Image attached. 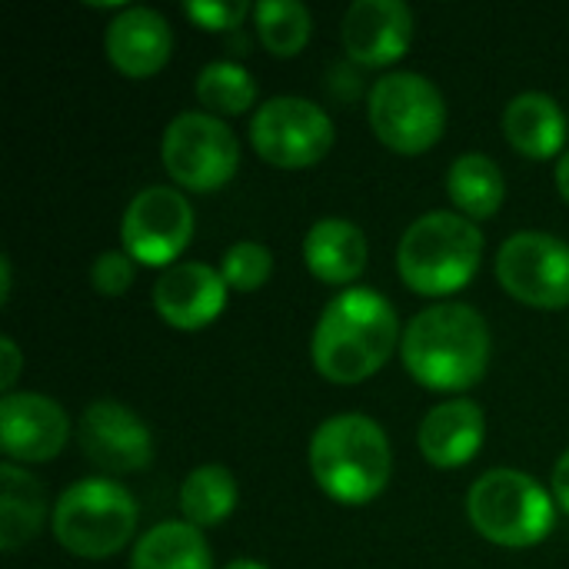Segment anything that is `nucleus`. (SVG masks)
Segmentation results:
<instances>
[{
    "mask_svg": "<svg viewBox=\"0 0 569 569\" xmlns=\"http://www.w3.org/2000/svg\"><path fill=\"white\" fill-rule=\"evenodd\" d=\"M400 340V323L387 297L353 287L333 297L313 330L310 357L323 380L353 387L387 367Z\"/></svg>",
    "mask_w": 569,
    "mask_h": 569,
    "instance_id": "nucleus-1",
    "label": "nucleus"
},
{
    "mask_svg": "<svg viewBox=\"0 0 569 569\" xmlns=\"http://www.w3.org/2000/svg\"><path fill=\"white\" fill-rule=\"evenodd\" d=\"M400 353L420 387L440 393L470 390L490 363V327L467 303H437L407 323Z\"/></svg>",
    "mask_w": 569,
    "mask_h": 569,
    "instance_id": "nucleus-2",
    "label": "nucleus"
},
{
    "mask_svg": "<svg viewBox=\"0 0 569 569\" xmlns=\"http://www.w3.org/2000/svg\"><path fill=\"white\" fill-rule=\"evenodd\" d=\"M390 440L380 423L363 413L330 417L310 440V473L317 487L343 507L377 500L390 483Z\"/></svg>",
    "mask_w": 569,
    "mask_h": 569,
    "instance_id": "nucleus-3",
    "label": "nucleus"
},
{
    "mask_svg": "<svg viewBox=\"0 0 569 569\" xmlns=\"http://www.w3.org/2000/svg\"><path fill=\"white\" fill-rule=\"evenodd\" d=\"M483 260V233L470 217L433 210L413 220L397 247L400 280L420 297L463 290Z\"/></svg>",
    "mask_w": 569,
    "mask_h": 569,
    "instance_id": "nucleus-4",
    "label": "nucleus"
},
{
    "mask_svg": "<svg viewBox=\"0 0 569 569\" xmlns=\"http://www.w3.org/2000/svg\"><path fill=\"white\" fill-rule=\"evenodd\" d=\"M137 530L133 497L103 477H90L63 490L53 507L57 543L80 560H107L120 553Z\"/></svg>",
    "mask_w": 569,
    "mask_h": 569,
    "instance_id": "nucleus-5",
    "label": "nucleus"
},
{
    "mask_svg": "<svg viewBox=\"0 0 569 569\" xmlns=\"http://www.w3.org/2000/svg\"><path fill=\"white\" fill-rule=\"evenodd\" d=\"M553 510L550 493L520 470H490L470 487L467 497L473 530L510 550L543 543L553 530Z\"/></svg>",
    "mask_w": 569,
    "mask_h": 569,
    "instance_id": "nucleus-6",
    "label": "nucleus"
},
{
    "mask_svg": "<svg viewBox=\"0 0 569 569\" xmlns=\"http://www.w3.org/2000/svg\"><path fill=\"white\" fill-rule=\"evenodd\" d=\"M367 117L383 147L417 157L443 137L447 103L433 80L400 70L373 83Z\"/></svg>",
    "mask_w": 569,
    "mask_h": 569,
    "instance_id": "nucleus-7",
    "label": "nucleus"
},
{
    "mask_svg": "<svg viewBox=\"0 0 569 569\" xmlns=\"http://www.w3.org/2000/svg\"><path fill=\"white\" fill-rule=\"evenodd\" d=\"M160 153H163L167 173L193 193H210V190L227 187L240 167L237 137L213 113L173 117L163 133Z\"/></svg>",
    "mask_w": 569,
    "mask_h": 569,
    "instance_id": "nucleus-8",
    "label": "nucleus"
},
{
    "mask_svg": "<svg viewBox=\"0 0 569 569\" xmlns=\"http://www.w3.org/2000/svg\"><path fill=\"white\" fill-rule=\"evenodd\" d=\"M253 150L280 170L320 163L333 147V120L307 97H273L250 120Z\"/></svg>",
    "mask_w": 569,
    "mask_h": 569,
    "instance_id": "nucleus-9",
    "label": "nucleus"
},
{
    "mask_svg": "<svg viewBox=\"0 0 569 569\" xmlns=\"http://www.w3.org/2000/svg\"><path fill=\"white\" fill-rule=\"evenodd\" d=\"M497 280L503 290L537 310H560L569 303V243L523 230L513 233L497 253Z\"/></svg>",
    "mask_w": 569,
    "mask_h": 569,
    "instance_id": "nucleus-10",
    "label": "nucleus"
},
{
    "mask_svg": "<svg viewBox=\"0 0 569 569\" xmlns=\"http://www.w3.org/2000/svg\"><path fill=\"white\" fill-rule=\"evenodd\" d=\"M127 253L147 267H173L193 237V210L180 190L147 187L140 190L120 223Z\"/></svg>",
    "mask_w": 569,
    "mask_h": 569,
    "instance_id": "nucleus-11",
    "label": "nucleus"
},
{
    "mask_svg": "<svg viewBox=\"0 0 569 569\" xmlns=\"http://www.w3.org/2000/svg\"><path fill=\"white\" fill-rule=\"evenodd\" d=\"M80 447L107 473H137L153 460V437L143 420L117 400H93L80 420Z\"/></svg>",
    "mask_w": 569,
    "mask_h": 569,
    "instance_id": "nucleus-12",
    "label": "nucleus"
},
{
    "mask_svg": "<svg viewBox=\"0 0 569 569\" xmlns=\"http://www.w3.org/2000/svg\"><path fill=\"white\" fill-rule=\"evenodd\" d=\"M70 437V420L43 393H7L0 400V443L10 463H47Z\"/></svg>",
    "mask_w": 569,
    "mask_h": 569,
    "instance_id": "nucleus-13",
    "label": "nucleus"
},
{
    "mask_svg": "<svg viewBox=\"0 0 569 569\" xmlns=\"http://www.w3.org/2000/svg\"><path fill=\"white\" fill-rule=\"evenodd\" d=\"M340 40L350 60L363 67H390L413 43V13L400 0H357L343 13Z\"/></svg>",
    "mask_w": 569,
    "mask_h": 569,
    "instance_id": "nucleus-14",
    "label": "nucleus"
},
{
    "mask_svg": "<svg viewBox=\"0 0 569 569\" xmlns=\"http://www.w3.org/2000/svg\"><path fill=\"white\" fill-rule=\"evenodd\" d=\"M153 307L173 330H203L227 307V280L200 263H173L153 283Z\"/></svg>",
    "mask_w": 569,
    "mask_h": 569,
    "instance_id": "nucleus-15",
    "label": "nucleus"
},
{
    "mask_svg": "<svg viewBox=\"0 0 569 569\" xmlns=\"http://www.w3.org/2000/svg\"><path fill=\"white\" fill-rule=\"evenodd\" d=\"M107 60L133 80L153 77L167 67L170 50H173V33L170 23L150 10V7H123L103 37Z\"/></svg>",
    "mask_w": 569,
    "mask_h": 569,
    "instance_id": "nucleus-16",
    "label": "nucleus"
},
{
    "mask_svg": "<svg viewBox=\"0 0 569 569\" xmlns=\"http://www.w3.org/2000/svg\"><path fill=\"white\" fill-rule=\"evenodd\" d=\"M483 437H487L483 410L473 400H447L423 417L417 443L427 463L440 470H457L480 453Z\"/></svg>",
    "mask_w": 569,
    "mask_h": 569,
    "instance_id": "nucleus-17",
    "label": "nucleus"
},
{
    "mask_svg": "<svg viewBox=\"0 0 569 569\" xmlns=\"http://www.w3.org/2000/svg\"><path fill=\"white\" fill-rule=\"evenodd\" d=\"M307 270L333 287L353 283L367 267V237L350 220H317L303 240Z\"/></svg>",
    "mask_w": 569,
    "mask_h": 569,
    "instance_id": "nucleus-18",
    "label": "nucleus"
},
{
    "mask_svg": "<svg viewBox=\"0 0 569 569\" xmlns=\"http://www.w3.org/2000/svg\"><path fill=\"white\" fill-rule=\"evenodd\" d=\"M510 147L530 160H550L567 143V113L547 93H520L503 110Z\"/></svg>",
    "mask_w": 569,
    "mask_h": 569,
    "instance_id": "nucleus-19",
    "label": "nucleus"
},
{
    "mask_svg": "<svg viewBox=\"0 0 569 569\" xmlns=\"http://www.w3.org/2000/svg\"><path fill=\"white\" fill-rule=\"evenodd\" d=\"M43 517H47L43 487L27 470L7 460L0 467V547L7 553L20 550L27 540L40 533Z\"/></svg>",
    "mask_w": 569,
    "mask_h": 569,
    "instance_id": "nucleus-20",
    "label": "nucleus"
},
{
    "mask_svg": "<svg viewBox=\"0 0 569 569\" xmlns=\"http://www.w3.org/2000/svg\"><path fill=\"white\" fill-rule=\"evenodd\" d=\"M130 569H213V557L197 527L170 520L137 540Z\"/></svg>",
    "mask_w": 569,
    "mask_h": 569,
    "instance_id": "nucleus-21",
    "label": "nucleus"
},
{
    "mask_svg": "<svg viewBox=\"0 0 569 569\" xmlns=\"http://www.w3.org/2000/svg\"><path fill=\"white\" fill-rule=\"evenodd\" d=\"M447 193L470 220H487L503 207L507 180L487 153H463L447 173Z\"/></svg>",
    "mask_w": 569,
    "mask_h": 569,
    "instance_id": "nucleus-22",
    "label": "nucleus"
},
{
    "mask_svg": "<svg viewBox=\"0 0 569 569\" xmlns=\"http://www.w3.org/2000/svg\"><path fill=\"white\" fill-rule=\"evenodd\" d=\"M237 507V480L227 467H197L180 487V510L190 527H217Z\"/></svg>",
    "mask_w": 569,
    "mask_h": 569,
    "instance_id": "nucleus-23",
    "label": "nucleus"
},
{
    "mask_svg": "<svg viewBox=\"0 0 569 569\" xmlns=\"http://www.w3.org/2000/svg\"><path fill=\"white\" fill-rule=\"evenodd\" d=\"M253 27L260 43L273 57H297L310 40V10L297 0H260L253 7Z\"/></svg>",
    "mask_w": 569,
    "mask_h": 569,
    "instance_id": "nucleus-24",
    "label": "nucleus"
},
{
    "mask_svg": "<svg viewBox=\"0 0 569 569\" xmlns=\"http://www.w3.org/2000/svg\"><path fill=\"white\" fill-rule=\"evenodd\" d=\"M197 97L200 103L217 117H237L243 110L253 107L257 100V80L250 77V70H243L240 63H207L197 77Z\"/></svg>",
    "mask_w": 569,
    "mask_h": 569,
    "instance_id": "nucleus-25",
    "label": "nucleus"
},
{
    "mask_svg": "<svg viewBox=\"0 0 569 569\" xmlns=\"http://www.w3.org/2000/svg\"><path fill=\"white\" fill-rule=\"evenodd\" d=\"M270 273H273V253L263 243H253V240L233 243L223 253V263H220V277L227 280L230 290H240V293L260 290L270 280Z\"/></svg>",
    "mask_w": 569,
    "mask_h": 569,
    "instance_id": "nucleus-26",
    "label": "nucleus"
},
{
    "mask_svg": "<svg viewBox=\"0 0 569 569\" xmlns=\"http://www.w3.org/2000/svg\"><path fill=\"white\" fill-rule=\"evenodd\" d=\"M133 257L130 253H117V250H107L93 260L90 267V283L100 297H120L127 293V287L133 283Z\"/></svg>",
    "mask_w": 569,
    "mask_h": 569,
    "instance_id": "nucleus-27",
    "label": "nucleus"
},
{
    "mask_svg": "<svg viewBox=\"0 0 569 569\" xmlns=\"http://www.w3.org/2000/svg\"><path fill=\"white\" fill-rule=\"evenodd\" d=\"M183 13L200 27V30H233L247 17L243 0H193L183 3Z\"/></svg>",
    "mask_w": 569,
    "mask_h": 569,
    "instance_id": "nucleus-28",
    "label": "nucleus"
},
{
    "mask_svg": "<svg viewBox=\"0 0 569 569\" xmlns=\"http://www.w3.org/2000/svg\"><path fill=\"white\" fill-rule=\"evenodd\" d=\"M0 357H3V370H0V390H3V393H10L13 380L20 377V350H17V343H13L10 337H3V340H0Z\"/></svg>",
    "mask_w": 569,
    "mask_h": 569,
    "instance_id": "nucleus-29",
    "label": "nucleus"
},
{
    "mask_svg": "<svg viewBox=\"0 0 569 569\" xmlns=\"http://www.w3.org/2000/svg\"><path fill=\"white\" fill-rule=\"evenodd\" d=\"M553 497H557V503L569 513V450L560 457V463L553 470Z\"/></svg>",
    "mask_w": 569,
    "mask_h": 569,
    "instance_id": "nucleus-30",
    "label": "nucleus"
},
{
    "mask_svg": "<svg viewBox=\"0 0 569 569\" xmlns=\"http://www.w3.org/2000/svg\"><path fill=\"white\" fill-rule=\"evenodd\" d=\"M557 187H560L563 200L569 203V153H563V157H560V167H557Z\"/></svg>",
    "mask_w": 569,
    "mask_h": 569,
    "instance_id": "nucleus-31",
    "label": "nucleus"
},
{
    "mask_svg": "<svg viewBox=\"0 0 569 569\" xmlns=\"http://www.w3.org/2000/svg\"><path fill=\"white\" fill-rule=\"evenodd\" d=\"M0 277H3V293H0V300L7 303V300H10V260H7V257L0 260Z\"/></svg>",
    "mask_w": 569,
    "mask_h": 569,
    "instance_id": "nucleus-32",
    "label": "nucleus"
},
{
    "mask_svg": "<svg viewBox=\"0 0 569 569\" xmlns=\"http://www.w3.org/2000/svg\"><path fill=\"white\" fill-rule=\"evenodd\" d=\"M223 569H267V567H260V563H253V560H233L230 567H223Z\"/></svg>",
    "mask_w": 569,
    "mask_h": 569,
    "instance_id": "nucleus-33",
    "label": "nucleus"
}]
</instances>
